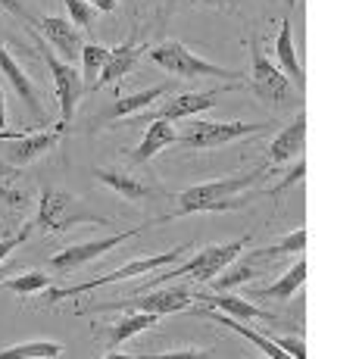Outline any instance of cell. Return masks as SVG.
<instances>
[{"label": "cell", "instance_id": "obj_1", "mask_svg": "<svg viewBox=\"0 0 359 359\" xmlns=\"http://www.w3.org/2000/svg\"><path fill=\"white\" fill-rule=\"evenodd\" d=\"M262 172H266V165H259V169H253V172H241V175H231V178H219V182L194 184V188H188V191H182V194H178V206L169 212V216H160V219H154V222L194 216V212L238 210V206H244V197H241V194L259 182Z\"/></svg>", "mask_w": 359, "mask_h": 359}, {"label": "cell", "instance_id": "obj_2", "mask_svg": "<svg viewBox=\"0 0 359 359\" xmlns=\"http://www.w3.org/2000/svg\"><path fill=\"white\" fill-rule=\"evenodd\" d=\"M147 53L156 66L165 69L169 75H175V79H200V75H206V79L238 81L241 75H244V72H238V69H225V66H216V63H210V60L197 57L182 41H163L160 47H150Z\"/></svg>", "mask_w": 359, "mask_h": 359}, {"label": "cell", "instance_id": "obj_3", "mask_svg": "<svg viewBox=\"0 0 359 359\" xmlns=\"http://www.w3.org/2000/svg\"><path fill=\"white\" fill-rule=\"evenodd\" d=\"M247 247V238L241 241H229V244H212V247H203L197 257H191L184 266H175V269H165L163 275H156L147 287H156L160 281H175V278H197V281H212L225 266H231L238 259V253ZM144 287V291H147Z\"/></svg>", "mask_w": 359, "mask_h": 359}, {"label": "cell", "instance_id": "obj_4", "mask_svg": "<svg viewBox=\"0 0 359 359\" xmlns=\"http://www.w3.org/2000/svg\"><path fill=\"white\" fill-rule=\"evenodd\" d=\"M188 253V247H175V250H165V253H156V257H147V259H135V262H128V266H122V269H116V272H107V275H97V278H88V281H81V285H72V287H50V291L44 294V300H50V303H60V300H66V297H75V294H88V291H97V287L103 285H116V281H126L131 278V275H144V272H156V269H165V266H172V262H178Z\"/></svg>", "mask_w": 359, "mask_h": 359}, {"label": "cell", "instance_id": "obj_5", "mask_svg": "<svg viewBox=\"0 0 359 359\" xmlns=\"http://www.w3.org/2000/svg\"><path fill=\"white\" fill-rule=\"evenodd\" d=\"M250 57H253L250 91L257 94L259 100L272 103V107H278V109L291 107V100H294V85L287 81V75L281 72V69L266 57V53H262V47H259L257 38H250Z\"/></svg>", "mask_w": 359, "mask_h": 359}, {"label": "cell", "instance_id": "obj_6", "mask_svg": "<svg viewBox=\"0 0 359 359\" xmlns=\"http://www.w3.org/2000/svg\"><path fill=\"white\" fill-rule=\"evenodd\" d=\"M79 222H94V212L81 206L79 197L66 194L60 188H44L38 200V225L41 231H63L69 225H79Z\"/></svg>", "mask_w": 359, "mask_h": 359}, {"label": "cell", "instance_id": "obj_7", "mask_svg": "<svg viewBox=\"0 0 359 359\" xmlns=\"http://www.w3.org/2000/svg\"><path fill=\"white\" fill-rule=\"evenodd\" d=\"M269 122H194L191 131L178 135L175 144L188 150H212V147H222V144L241 141L247 135H259L266 131Z\"/></svg>", "mask_w": 359, "mask_h": 359}, {"label": "cell", "instance_id": "obj_8", "mask_svg": "<svg viewBox=\"0 0 359 359\" xmlns=\"http://www.w3.org/2000/svg\"><path fill=\"white\" fill-rule=\"evenodd\" d=\"M38 50L44 57L47 69L53 75V91H57V100H60V113H63V126H69V119L75 116V103L81 100L85 94V81H81V72L75 69V63H66V60L57 57V50L38 41Z\"/></svg>", "mask_w": 359, "mask_h": 359}, {"label": "cell", "instance_id": "obj_9", "mask_svg": "<svg viewBox=\"0 0 359 359\" xmlns=\"http://www.w3.org/2000/svg\"><path fill=\"white\" fill-rule=\"evenodd\" d=\"M141 231H144V225H135V229H128V231H122V234H109V238H97V241H85V244L66 247V250H60L57 257H50V272L53 275L75 272V269H81L85 262L100 259L103 253L116 250L119 244H126L128 238H135V234H141Z\"/></svg>", "mask_w": 359, "mask_h": 359}, {"label": "cell", "instance_id": "obj_10", "mask_svg": "<svg viewBox=\"0 0 359 359\" xmlns=\"http://www.w3.org/2000/svg\"><path fill=\"white\" fill-rule=\"evenodd\" d=\"M194 303V294L188 287H165V291H156V287H147V294L137 297H126V300H113V303H100L94 309H144V313L154 316H169V313H182Z\"/></svg>", "mask_w": 359, "mask_h": 359}, {"label": "cell", "instance_id": "obj_11", "mask_svg": "<svg viewBox=\"0 0 359 359\" xmlns=\"http://www.w3.org/2000/svg\"><path fill=\"white\" fill-rule=\"evenodd\" d=\"M38 25H41V34L50 41V47L66 60V63H75V60L81 57V47H85V44H81L79 29H75L69 19H63V16H44V19H38Z\"/></svg>", "mask_w": 359, "mask_h": 359}, {"label": "cell", "instance_id": "obj_12", "mask_svg": "<svg viewBox=\"0 0 359 359\" xmlns=\"http://www.w3.org/2000/svg\"><path fill=\"white\" fill-rule=\"evenodd\" d=\"M216 107V91H206V94H175L172 100H163L154 113L144 116V126L150 119H184V116H194V113H203V109H212Z\"/></svg>", "mask_w": 359, "mask_h": 359}, {"label": "cell", "instance_id": "obj_13", "mask_svg": "<svg viewBox=\"0 0 359 359\" xmlns=\"http://www.w3.org/2000/svg\"><path fill=\"white\" fill-rule=\"evenodd\" d=\"M303 141H306V113H300L291 126H285L269 144V165H281L294 156H300Z\"/></svg>", "mask_w": 359, "mask_h": 359}, {"label": "cell", "instance_id": "obj_14", "mask_svg": "<svg viewBox=\"0 0 359 359\" xmlns=\"http://www.w3.org/2000/svg\"><path fill=\"white\" fill-rule=\"evenodd\" d=\"M156 322H160V316L144 313V309H128V313L122 316L119 322H109V325H103V334H107V350L122 347V344L131 341L135 334H141V331L154 328Z\"/></svg>", "mask_w": 359, "mask_h": 359}, {"label": "cell", "instance_id": "obj_15", "mask_svg": "<svg viewBox=\"0 0 359 359\" xmlns=\"http://www.w3.org/2000/svg\"><path fill=\"white\" fill-rule=\"evenodd\" d=\"M63 122H60L53 131H41V135H32V137H19V141H13V147L6 150V160L13 165H29L34 163L41 154H47V150L57 147L60 135H63Z\"/></svg>", "mask_w": 359, "mask_h": 359}, {"label": "cell", "instance_id": "obj_16", "mask_svg": "<svg viewBox=\"0 0 359 359\" xmlns=\"http://www.w3.org/2000/svg\"><path fill=\"white\" fill-rule=\"evenodd\" d=\"M275 57H278V69L287 75L294 88H306V72H303L300 60H297V50H294V34H291V19H281V29H278V38H275Z\"/></svg>", "mask_w": 359, "mask_h": 359}, {"label": "cell", "instance_id": "obj_17", "mask_svg": "<svg viewBox=\"0 0 359 359\" xmlns=\"http://www.w3.org/2000/svg\"><path fill=\"white\" fill-rule=\"evenodd\" d=\"M0 72L6 75V81H10L13 88H16V94L25 100V107L32 109V116H44V109H41V103H38V91H34V85H32V79L25 75V69L13 60V53L6 50L4 44H0Z\"/></svg>", "mask_w": 359, "mask_h": 359}, {"label": "cell", "instance_id": "obj_18", "mask_svg": "<svg viewBox=\"0 0 359 359\" xmlns=\"http://www.w3.org/2000/svg\"><path fill=\"white\" fill-rule=\"evenodd\" d=\"M144 47H137L135 41H126V44L119 47H109V57H107V66H103L97 85H94V91L103 85H116V81H122L126 75L131 72V66H135V60L141 57Z\"/></svg>", "mask_w": 359, "mask_h": 359}, {"label": "cell", "instance_id": "obj_19", "mask_svg": "<svg viewBox=\"0 0 359 359\" xmlns=\"http://www.w3.org/2000/svg\"><path fill=\"white\" fill-rule=\"evenodd\" d=\"M197 313H203L206 319H212V322H219V325H225V328H231V331H238L241 337H247L250 344H257V347L262 350L266 356H272V359H285V350L278 347V344L272 341V337H266V334H259V331H253V328H247L241 319H234V316L229 313H222V309H212V306H206V309H197Z\"/></svg>", "mask_w": 359, "mask_h": 359}, {"label": "cell", "instance_id": "obj_20", "mask_svg": "<svg viewBox=\"0 0 359 359\" xmlns=\"http://www.w3.org/2000/svg\"><path fill=\"white\" fill-rule=\"evenodd\" d=\"M175 141H178V131H175V126H172L169 119H150L147 122V135H144V141L137 144V150H135V163L154 160L163 147H169V144H175Z\"/></svg>", "mask_w": 359, "mask_h": 359}, {"label": "cell", "instance_id": "obj_21", "mask_svg": "<svg viewBox=\"0 0 359 359\" xmlns=\"http://www.w3.org/2000/svg\"><path fill=\"white\" fill-rule=\"evenodd\" d=\"M200 300H206V306H212V309H222V313H229L234 316V319H241V322H247V319H266V322H275V313H269V309H259V306H253V303H247V300H241V297H231V294H225V291H219V294H200Z\"/></svg>", "mask_w": 359, "mask_h": 359}, {"label": "cell", "instance_id": "obj_22", "mask_svg": "<svg viewBox=\"0 0 359 359\" xmlns=\"http://www.w3.org/2000/svg\"><path fill=\"white\" fill-rule=\"evenodd\" d=\"M97 178L126 200H147L154 194V188H150L147 182H141L137 175H128V172H122V169H97Z\"/></svg>", "mask_w": 359, "mask_h": 359}, {"label": "cell", "instance_id": "obj_23", "mask_svg": "<svg viewBox=\"0 0 359 359\" xmlns=\"http://www.w3.org/2000/svg\"><path fill=\"white\" fill-rule=\"evenodd\" d=\"M303 281H306V259L300 257L275 285L259 287V291H253V297H257V300H291L294 291L303 285Z\"/></svg>", "mask_w": 359, "mask_h": 359}, {"label": "cell", "instance_id": "obj_24", "mask_svg": "<svg viewBox=\"0 0 359 359\" xmlns=\"http://www.w3.org/2000/svg\"><path fill=\"white\" fill-rule=\"evenodd\" d=\"M107 57H109V47H100V44H85L81 47V81H85L88 91H94L97 85L103 66H107Z\"/></svg>", "mask_w": 359, "mask_h": 359}, {"label": "cell", "instance_id": "obj_25", "mask_svg": "<svg viewBox=\"0 0 359 359\" xmlns=\"http://www.w3.org/2000/svg\"><path fill=\"white\" fill-rule=\"evenodd\" d=\"M165 91H169L165 85H156V88H150V91H137V94H131V97H119L113 103V109H109V119H119V116H131V113H137V109L154 107Z\"/></svg>", "mask_w": 359, "mask_h": 359}, {"label": "cell", "instance_id": "obj_26", "mask_svg": "<svg viewBox=\"0 0 359 359\" xmlns=\"http://www.w3.org/2000/svg\"><path fill=\"white\" fill-rule=\"evenodd\" d=\"M63 353V344L57 341H29V344H16V347L0 350L4 359H53Z\"/></svg>", "mask_w": 359, "mask_h": 359}, {"label": "cell", "instance_id": "obj_27", "mask_svg": "<svg viewBox=\"0 0 359 359\" xmlns=\"http://www.w3.org/2000/svg\"><path fill=\"white\" fill-rule=\"evenodd\" d=\"M4 287H10L13 294H22V297L41 294V291H47V287H50V275H44V272H25V275H16V278H6Z\"/></svg>", "mask_w": 359, "mask_h": 359}, {"label": "cell", "instance_id": "obj_28", "mask_svg": "<svg viewBox=\"0 0 359 359\" xmlns=\"http://www.w3.org/2000/svg\"><path fill=\"white\" fill-rule=\"evenodd\" d=\"M303 247H306V231H291L285 241H278V244L266 247V250H257L253 253V259H275V257H287V253H300Z\"/></svg>", "mask_w": 359, "mask_h": 359}, {"label": "cell", "instance_id": "obj_29", "mask_svg": "<svg viewBox=\"0 0 359 359\" xmlns=\"http://www.w3.org/2000/svg\"><path fill=\"white\" fill-rule=\"evenodd\" d=\"M225 275H216L212 278V285H216V291H229V287H238V285H247V281L253 278V266H250V259H244V262H238V266H225L222 269Z\"/></svg>", "mask_w": 359, "mask_h": 359}, {"label": "cell", "instance_id": "obj_30", "mask_svg": "<svg viewBox=\"0 0 359 359\" xmlns=\"http://www.w3.org/2000/svg\"><path fill=\"white\" fill-rule=\"evenodd\" d=\"M63 4L69 10V22L79 25V29H88V32L94 29L91 22H94V13H97V10H94V6H88V0H63Z\"/></svg>", "mask_w": 359, "mask_h": 359}, {"label": "cell", "instance_id": "obj_31", "mask_svg": "<svg viewBox=\"0 0 359 359\" xmlns=\"http://www.w3.org/2000/svg\"><path fill=\"white\" fill-rule=\"evenodd\" d=\"M303 172H306V163H303V160H300V163H297V165H294V169H291V172H287V175H285V178H281V182H278V184H275V188H269V191H266V194H281V191L294 188V184H297V182H303Z\"/></svg>", "mask_w": 359, "mask_h": 359}, {"label": "cell", "instance_id": "obj_32", "mask_svg": "<svg viewBox=\"0 0 359 359\" xmlns=\"http://www.w3.org/2000/svg\"><path fill=\"white\" fill-rule=\"evenodd\" d=\"M275 344H278V347L285 350V356L306 359V344H303L300 337H275Z\"/></svg>", "mask_w": 359, "mask_h": 359}, {"label": "cell", "instance_id": "obj_33", "mask_svg": "<svg viewBox=\"0 0 359 359\" xmlns=\"http://www.w3.org/2000/svg\"><path fill=\"white\" fill-rule=\"evenodd\" d=\"M0 10H6V13H13V16H19V19H25V22H34L32 19V13L25 10L19 0H0Z\"/></svg>", "mask_w": 359, "mask_h": 359}, {"label": "cell", "instance_id": "obj_34", "mask_svg": "<svg viewBox=\"0 0 359 359\" xmlns=\"http://www.w3.org/2000/svg\"><path fill=\"white\" fill-rule=\"evenodd\" d=\"M88 4H91L97 13H116V6H119L116 0H88Z\"/></svg>", "mask_w": 359, "mask_h": 359}, {"label": "cell", "instance_id": "obj_35", "mask_svg": "<svg viewBox=\"0 0 359 359\" xmlns=\"http://www.w3.org/2000/svg\"><path fill=\"white\" fill-rule=\"evenodd\" d=\"M6 131V103H4V91H0V135Z\"/></svg>", "mask_w": 359, "mask_h": 359}, {"label": "cell", "instance_id": "obj_36", "mask_svg": "<svg viewBox=\"0 0 359 359\" xmlns=\"http://www.w3.org/2000/svg\"><path fill=\"white\" fill-rule=\"evenodd\" d=\"M6 275H10V269H0V285L6 281Z\"/></svg>", "mask_w": 359, "mask_h": 359}]
</instances>
